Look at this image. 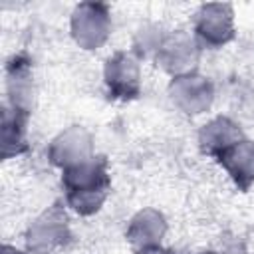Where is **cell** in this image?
Wrapping results in <instances>:
<instances>
[{"mask_svg":"<svg viewBox=\"0 0 254 254\" xmlns=\"http://www.w3.org/2000/svg\"><path fill=\"white\" fill-rule=\"evenodd\" d=\"M64 202L77 216L97 214L111 192V173L105 155H93L91 159L62 171Z\"/></svg>","mask_w":254,"mask_h":254,"instance_id":"6da1fadb","label":"cell"},{"mask_svg":"<svg viewBox=\"0 0 254 254\" xmlns=\"http://www.w3.org/2000/svg\"><path fill=\"white\" fill-rule=\"evenodd\" d=\"M73 240L65 202L56 200L30 220L24 230V248L30 254H56Z\"/></svg>","mask_w":254,"mask_h":254,"instance_id":"7a4b0ae2","label":"cell"},{"mask_svg":"<svg viewBox=\"0 0 254 254\" xmlns=\"http://www.w3.org/2000/svg\"><path fill=\"white\" fill-rule=\"evenodd\" d=\"M113 32L111 8L103 2H79L69 14V36L83 52L101 50Z\"/></svg>","mask_w":254,"mask_h":254,"instance_id":"3957f363","label":"cell"},{"mask_svg":"<svg viewBox=\"0 0 254 254\" xmlns=\"http://www.w3.org/2000/svg\"><path fill=\"white\" fill-rule=\"evenodd\" d=\"M200 50H222L236 38L234 8L228 2L200 4L192 14V30Z\"/></svg>","mask_w":254,"mask_h":254,"instance_id":"277c9868","label":"cell"},{"mask_svg":"<svg viewBox=\"0 0 254 254\" xmlns=\"http://www.w3.org/2000/svg\"><path fill=\"white\" fill-rule=\"evenodd\" d=\"M200 54L202 50L190 32L169 30L165 32L153 62L161 71H165L171 77H177V75L198 71Z\"/></svg>","mask_w":254,"mask_h":254,"instance_id":"5b68a950","label":"cell"},{"mask_svg":"<svg viewBox=\"0 0 254 254\" xmlns=\"http://www.w3.org/2000/svg\"><path fill=\"white\" fill-rule=\"evenodd\" d=\"M103 85L111 99L115 101H133L141 95L143 89V71L141 62L131 50L113 52L103 64Z\"/></svg>","mask_w":254,"mask_h":254,"instance_id":"8992f818","label":"cell"},{"mask_svg":"<svg viewBox=\"0 0 254 254\" xmlns=\"http://www.w3.org/2000/svg\"><path fill=\"white\" fill-rule=\"evenodd\" d=\"M167 95L173 107L179 109L183 115L196 117L206 113L212 107L216 89L210 77L198 71H192V73L171 77L167 85Z\"/></svg>","mask_w":254,"mask_h":254,"instance_id":"52a82bcc","label":"cell"},{"mask_svg":"<svg viewBox=\"0 0 254 254\" xmlns=\"http://www.w3.org/2000/svg\"><path fill=\"white\" fill-rule=\"evenodd\" d=\"M95 155V141L89 129L83 125H69L56 133L48 147L46 157L52 167L65 171L69 167H75Z\"/></svg>","mask_w":254,"mask_h":254,"instance_id":"ba28073f","label":"cell"},{"mask_svg":"<svg viewBox=\"0 0 254 254\" xmlns=\"http://www.w3.org/2000/svg\"><path fill=\"white\" fill-rule=\"evenodd\" d=\"M4 77H6V103L32 115L36 101V77H34L32 58L26 52L10 56L4 67Z\"/></svg>","mask_w":254,"mask_h":254,"instance_id":"9c48e42d","label":"cell"},{"mask_svg":"<svg viewBox=\"0 0 254 254\" xmlns=\"http://www.w3.org/2000/svg\"><path fill=\"white\" fill-rule=\"evenodd\" d=\"M246 135L236 119L228 115H216L200 125L196 133V143L204 157L216 161L224 151H228L234 143H238Z\"/></svg>","mask_w":254,"mask_h":254,"instance_id":"30bf717a","label":"cell"},{"mask_svg":"<svg viewBox=\"0 0 254 254\" xmlns=\"http://www.w3.org/2000/svg\"><path fill=\"white\" fill-rule=\"evenodd\" d=\"M167 232H169L167 216L155 206H145V208H139L129 218L125 228V240L131 248L139 250L145 246L163 244V238L167 236Z\"/></svg>","mask_w":254,"mask_h":254,"instance_id":"8fae6325","label":"cell"},{"mask_svg":"<svg viewBox=\"0 0 254 254\" xmlns=\"http://www.w3.org/2000/svg\"><path fill=\"white\" fill-rule=\"evenodd\" d=\"M216 163L240 192H248L254 187V139H240L224 151Z\"/></svg>","mask_w":254,"mask_h":254,"instance_id":"7c38bea8","label":"cell"},{"mask_svg":"<svg viewBox=\"0 0 254 254\" xmlns=\"http://www.w3.org/2000/svg\"><path fill=\"white\" fill-rule=\"evenodd\" d=\"M30 113L20 111L6 101L2 103V123H0V143H2V159L10 161L28 151V123Z\"/></svg>","mask_w":254,"mask_h":254,"instance_id":"4fadbf2b","label":"cell"},{"mask_svg":"<svg viewBox=\"0 0 254 254\" xmlns=\"http://www.w3.org/2000/svg\"><path fill=\"white\" fill-rule=\"evenodd\" d=\"M165 36V30L155 26V24H145L141 26L135 36H133V46H131V52L135 54V58L141 62V60H153L155 58V52L161 44Z\"/></svg>","mask_w":254,"mask_h":254,"instance_id":"5bb4252c","label":"cell"},{"mask_svg":"<svg viewBox=\"0 0 254 254\" xmlns=\"http://www.w3.org/2000/svg\"><path fill=\"white\" fill-rule=\"evenodd\" d=\"M135 254H175L171 248H165L163 244H157V246H145V248H139L135 250Z\"/></svg>","mask_w":254,"mask_h":254,"instance_id":"9a60e30c","label":"cell"},{"mask_svg":"<svg viewBox=\"0 0 254 254\" xmlns=\"http://www.w3.org/2000/svg\"><path fill=\"white\" fill-rule=\"evenodd\" d=\"M0 254H30L26 248H16L12 244H2V252Z\"/></svg>","mask_w":254,"mask_h":254,"instance_id":"2e32d148","label":"cell"},{"mask_svg":"<svg viewBox=\"0 0 254 254\" xmlns=\"http://www.w3.org/2000/svg\"><path fill=\"white\" fill-rule=\"evenodd\" d=\"M192 254H222L218 250H198V252H192Z\"/></svg>","mask_w":254,"mask_h":254,"instance_id":"e0dca14e","label":"cell"}]
</instances>
